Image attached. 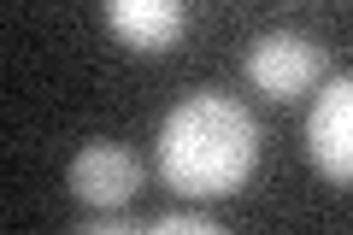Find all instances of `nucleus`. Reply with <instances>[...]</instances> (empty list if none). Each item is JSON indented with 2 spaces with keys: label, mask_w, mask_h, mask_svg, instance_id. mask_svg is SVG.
<instances>
[{
  "label": "nucleus",
  "mask_w": 353,
  "mask_h": 235,
  "mask_svg": "<svg viewBox=\"0 0 353 235\" xmlns=\"http://www.w3.org/2000/svg\"><path fill=\"white\" fill-rule=\"evenodd\" d=\"M259 165V124L241 100L201 88L159 124V176L189 200H224Z\"/></svg>",
  "instance_id": "f257e3e1"
},
{
  "label": "nucleus",
  "mask_w": 353,
  "mask_h": 235,
  "mask_svg": "<svg viewBox=\"0 0 353 235\" xmlns=\"http://www.w3.org/2000/svg\"><path fill=\"white\" fill-rule=\"evenodd\" d=\"M324 65H330V48L306 30H265L253 36L248 48V83L259 88L265 100H301L324 83Z\"/></svg>",
  "instance_id": "f03ea898"
},
{
  "label": "nucleus",
  "mask_w": 353,
  "mask_h": 235,
  "mask_svg": "<svg viewBox=\"0 0 353 235\" xmlns=\"http://www.w3.org/2000/svg\"><path fill=\"white\" fill-rule=\"evenodd\" d=\"M306 153L330 183L353 188V76L318 88L312 118H306Z\"/></svg>",
  "instance_id": "7ed1b4c3"
},
{
  "label": "nucleus",
  "mask_w": 353,
  "mask_h": 235,
  "mask_svg": "<svg viewBox=\"0 0 353 235\" xmlns=\"http://www.w3.org/2000/svg\"><path fill=\"white\" fill-rule=\"evenodd\" d=\"M65 183H71V194L83 200V206L118 212V206H130L136 188H141V159L130 147H118V141H88V147L71 159Z\"/></svg>",
  "instance_id": "20e7f679"
},
{
  "label": "nucleus",
  "mask_w": 353,
  "mask_h": 235,
  "mask_svg": "<svg viewBox=\"0 0 353 235\" xmlns=\"http://www.w3.org/2000/svg\"><path fill=\"white\" fill-rule=\"evenodd\" d=\"M106 30L130 53H171L189 30L183 0H106Z\"/></svg>",
  "instance_id": "39448f33"
},
{
  "label": "nucleus",
  "mask_w": 353,
  "mask_h": 235,
  "mask_svg": "<svg viewBox=\"0 0 353 235\" xmlns=\"http://www.w3.org/2000/svg\"><path fill=\"white\" fill-rule=\"evenodd\" d=\"M148 235H230V229L212 223V218H201V212H171V218H159Z\"/></svg>",
  "instance_id": "423d86ee"
},
{
  "label": "nucleus",
  "mask_w": 353,
  "mask_h": 235,
  "mask_svg": "<svg viewBox=\"0 0 353 235\" xmlns=\"http://www.w3.org/2000/svg\"><path fill=\"white\" fill-rule=\"evenodd\" d=\"M71 235H148V229L130 223V218H118V212H101L94 223H83V229H71Z\"/></svg>",
  "instance_id": "0eeeda50"
}]
</instances>
